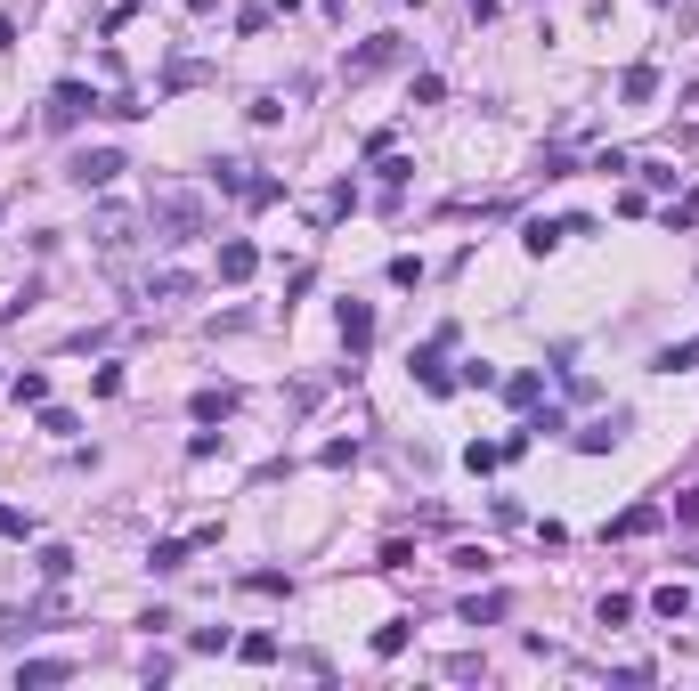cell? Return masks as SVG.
I'll list each match as a JSON object with an SVG mask.
<instances>
[{
  "label": "cell",
  "instance_id": "obj_5",
  "mask_svg": "<svg viewBox=\"0 0 699 691\" xmlns=\"http://www.w3.org/2000/svg\"><path fill=\"white\" fill-rule=\"evenodd\" d=\"M618 439H626V415L610 407V415H594V423L578 431V456H602V448H618Z\"/></svg>",
  "mask_w": 699,
  "mask_h": 691
},
{
  "label": "cell",
  "instance_id": "obj_27",
  "mask_svg": "<svg viewBox=\"0 0 699 691\" xmlns=\"http://www.w3.org/2000/svg\"><path fill=\"white\" fill-rule=\"evenodd\" d=\"M0 537H9V545H17V537H33V513H17V505H0Z\"/></svg>",
  "mask_w": 699,
  "mask_h": 691
},
{
  "label": "cell",
  "instance_id": "obj_7",
  "mask_svg": "<svg viewBox=\"0 0 699 691\" xmlns=\"http://www.w3.org/2000/svg\"><path fill=\"white\" fill-rule=\"evenodd\" d=\"M66 675H74V659H17V691H49Z\"/></svg>",
  "mask_w": 699,
  "mask_h": 691
},
{
  "label": "cell",
  "instance_id": "obj_2",
  "mask_svg": "<svg viewBox=\"0 0 699 691\" xmlns=\"http://www.w3.org/2000/svg\"><path fill=\"white\" fill-rule=\"evenodd\" d=\"M90 106H98V98H90L82 82H57V90H49V106H41V122H49V131H74Z\"/></svg>",
  "mask_w": 699,
  "mask_h": 691
},
{
  "label": "cell",
  "instance_id": "obj_16",
  "mask_svg": "<svg viewBox=\"0 0 699 691\" xmlns=\"http://www.w3.org/2000/svg\"><path fill=\"white\" fill-rule=\"evenodd\" d=\"M504 464V439H472V448H464V472H496Z\"/></svg>",
  "mask_w": 699,
  "mask_h": 691
},
{
  "label": "cell",
  "instance_id": "obj_24",
  "mask_svg": "<svg viewBox=\"0 0 699 691\" xmlns=\"http://www.w3.org/2000/svg\"><path fill=\"white\" fill-rule=\"evenodd\" d=\"M236 659H252V667H269V659H277V635H244V643H236Z\"/></svg>",
  "mask_w": 699,
  "mask_h": 691
},
{
  "label": "cell",
  "instance_id": "obj_23",
  "mask_svg": "<svg viewBox=\"0 0 699 691\" xmlns=\"http://www.w3.org/2000/svg\"><path fill=\"white\" fill-rule=\"evenodd\" d=\"M98 244H106V253H114V244H131V220H122V212H98Z\"/></svg>",
  "mask_w": 699,
  "mask_h": 691
},
{
  "label": "cell",
  "instance_id": "obj_6",
  "mask_svg": "<svg viewBox=\"0 0 699 691\" xmlns=\"http://www.w3.org/2000/svg\"><path fill=\"white\" fill-rule=\"evenodd\" d=\"M342 342H350V358L374 350V309H366V301H342Z\"/></svg>",
  "mask_w": 699,
  "mask_h": 691
},
{
  "label": "cell",
  "instance_id": "obj_26",
  "mask_svg": "<svg viewBox=\"0 0 699 691\" xmlns=\"http://www.w3.org/2000/svg\"><path fill=\"white\" fill-rule=\"evenodd\" d=\"M49 399V374H17V407H41Z\"/></svg>",
  "mask_w": 699,
  "mask_h": 691
},
{
  "label": "cell",
  "instance_id": "obj_20",
  "mask_svg": "<svg viewBox=\"0 0 699 691\" xmlns=\"http://www.w3.org/2000/svg\"><path fill=\"white\" fill-rule=\"evenodd\" d=\"M236 407V391H196V423H220Z\"/></svg>",
  "mask_w": 699,
  "mask_h": 691
},
{
  "label": "cell",
  "instance_id": "obj_11",
  "mask_svg": "<svg viewBox=\"0 0 699 691\" xmlns=\"http://www.w3.org/2000/svg\"><path fill=\"white\" fill-rule=\"evenodd\" d=\"M561 236H569V220H529V228H521V244H529V253H537V261L553 253V244H561Z\"/></svg>",
  "mask_w": 699,
  "mask_h": 691
},
{
  "label": "cell",
  "instance_id": "obj_25",
  "mask_svg": "<svg viewBox=\"0 0 699 691\" xmlns=\"http://www.w3.org/2000/svg\"><path fill=\"white\" fill-rule=\"evenodd\" d=\"M594 618H602V626H626V618H634V594H602V610H594Z\"/></svg>",
  "mask_w": 699,
  "mask_h": 691
},
{
  "label": "cell",
  "instance_id": "obj_17",
  "mask_svg": "<svg viewBox=\"0 0 699 691\" xmlns=\"http://www.w3.org/2000/svg\"><path fill=\"white\" fill-rule=\"evenodd\" d=\"M407 651V618H391V626H374V659H399Z\"/></svg>",
  "mask_w": 699,
  "mask_h": 691
},
{
  "label": "cell",
  "instance_id": "obj_12",
  "mask_svg": "<svg viewBox=\"0 0 699 691\" xmlns=\"http://www.w3.org/2000/svg\"><path fill=\"white\" fill-rule=\"evenodd\" d=\"M504 610H513V602H504V594H472V602H464V626H496Z\"/></svg>",
  "mask_w": 699,
  "mask_h": 691
},
{
  "label": "cell",
  "instance_id": "obj_22",
  "mask_svg": "<svg viewBox=\"0 0 699 691\" xmlns=\"http://www.w3.org/2000/svg\"><path fill=\"white\" fill-rule=\"evenodd\" d=\"M618 90H626V98H634V106H643V98H651V90H659V74H651V66H626V82H618Z\"/></svg>",
  "mask_w": 699,
  "mask_h": 691
},
{
  "label": "cell",
  "instance_id": "obj_4",
  "mask_svg": "<svg viewBox=\"0 0 699 691\" xmlns=\"http://www.w3.org/2000/svg\"><path fill=\"white\" fill-rule=\"evenodd\" d=\"M399 57H407V41H399V33H374V41L350 57V82H366V74H391Z\"/></svg>",
  "mask_w": 699,
  "mask_h": 691
},
{
  "label": "cell",
  "instance_id": "obj_8",
  "mask_svg": "<svg viewBox=\"0 0 699 691\" xmlns=\"http://www.w3.org/2000/svg\"><path fill=\"white\" fill-rule=\"evenodd\" d=\"M252 269H261V253H252L244 236H228V244H220V285H244Z\"/></svg>",
  "mask_w": 699,
  "mask_h": 691
},
{
  "label": "cell",
  "instance_id": "obj_13",
  "mask_svg": "<svg viewBox=\"0 0 699 691\" xmlns=\"http://www.w3.org/2000/svg\"><path fill=\"white\" fill-rule=\"evenodd\" d=\"M504 399H513V407H537V399H545V374H504Z\"/></svg>",
  "mask_w": 699,
  "mask_h": 691
},
{
  "label": "cell",
  "instance_id": "obj_3",
  "mask_svg": "<svg viewBox=\"0 0 699 691\" xmlns=\"http://www.w3.org/2000/svg\"><path fill=\"white\" fill-rule=\"evenodd\" d=\"M122 171H131V163H122V147H90V155H74L66 179H74V187H114Z\"/></svg>",
  "mask_w": 699,
  "mask_h": 691
},
{
  "label": "cell",
  "instance_id": "obj_18",
  "mask_svg": "<svg viewBox=\"0 0 699 691\" xmlns=\"http://www.w3.org/2000/svg\"><path fill=\"white\" fill-rule=\"evenodd\" d=\"M691 602H699V594H691V586H659V594H651V610H659V618H683V610H691Z\"/></svg>",
  "mask_w": 699,
  "mask_h": 691
},
{
  "label": "cell",
  "instance_id": "obj_14",
  "mask_svg": "<svg viewBox=\"0 0 699 691\" xmlns=\"http://www.w3.org/2000/svg\"><path fill=\"white\" fill-rule=\"evenodd\" d=\"M651 366H659V374H691V366H699V342H667Z\"/></svg>",
  "mask_w": 699,
  "mask_h": 691
},
{
  "label": "cell",
  "instance_id": "obj_10",
  "mask_svg": "<svg viewBox=\"0 0 699 691\" xmlns=\"http://www.w3.org/2000/svg\"><path fill=\"white\" fill-rule=\"evenodd\" d=\"M651 529H659V505H626V513H618L602 537H618V545H626V537H651Z\"/></svg>",
  "mask_w": 699,
  "mask_h": 691
},
{
  "label": "cell",
  "instance_id": "obj_19",
  "mask_svg": "<svg viewBox=\"0 0 699 691\" xmlns=\"http://www.w3.org/2000/svg\"><path fill=\"white\" fill-rule=\"evenodd\" d=\"M667 228H699V187H683V196L667 204Z\"/></svg>",
  "mask_w": 699,
  "mask_h": 691
},
{
  "label": "cell",
  "instance_id": "obj_28",
  "mask_svg": "<svg viewBox=\"0 0 699 691\" xmlns=\"http://www.w3.org/2000/svg\"><path fill=\"white\" fill-rule=\"evenodd\" d=\"M33 626H25V610H0V643H25Z\"/></svg>",
  "mask_w": 699,
  "mask_h": 691
},
{
  "label": "cell",
  "instance_id": "obj_21",
  "mask_svg": "<svg viewBox=\"0 0 699 691\" xmlns=\"http://www.w3.org/2000/svg\"><path fill=\"white\" fill-rule=\"evenodd\" d=\"M317 464H326V472H342V464H358V439H326V448H317Z\"/></svg>",
  "mask_w": 699,
  "mask_h": 691
},
{
  "label": "cell",
  "instance_id": "obj_1",
  "mask_svg": "<svg viewBox=\"0 0 699 691\" xmlns=\"http://www.w3.org/2000/svg\"><path fill=\"white\" fill-rule=\"evenodd\" d=\"M147 220L163 244H187V236H204V196H187V187H155L147 196Z\"/></svg>",
  "mask_w": 699,
  "mask_h": 691
},
{
  "label": "cell",
  "instance_id": "obj_15",
  "mask_svg": "<svg viewBox=\"0 0 699 691\" xmlns=\"http://www.w3.org/2000/svg\"><path fill=\"white\" fill-rule=\"evenodd\" d=\"M187 553H196V537H163L147 561H155V570H187Z\"/></svg>",
  "mask_w": 699,
  "mask_h": 691
},
{
  "label": "cell",
  "instance_id": "obj_9",
  "mask_svg": "<svg viewBox=\"0 0 699 691\" xmlns=\"http://www.w3.org/2000/svg\"><path fill=\"white\" fill-rule=\"evenodd\" d=\"M415 383H423L431 399H448V391H456V374L439 366V342H431V350H415Z\"/></svg>",
  "mask_w": 699,
  "mask_h": 691
}]
</instances>
